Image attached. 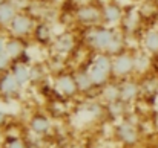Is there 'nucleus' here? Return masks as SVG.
<instances>
[{
  "mask_svg": "<svg viewBox=\"0 0 158 148\" xmlns=\"http://www.w3.org/2000/svg\"><path fill=\"white\" fill-rule=\"evenodd\" d=\"M34 128L37 130V131H45L46 128H48V124H46V121H37L35 124H34Z\"/></svg>",
  "mask_w": 158,
  "mask_h": 148,
  "instance_id": "f257e3e1",
  "label": "nucleus"
},
{
  "mask_svg": "<svg viewBox=\"0 0 158 148\" xmlns=\"http://www.w3.org/2000/svg\"><path fill=\"white\" fill-rule=\"evenodd\" d=\"M9 148H23V145H22L20 142H12V144L9 145Z\"/></svg>",
  "mask_w": 158,
  "mask_h": 148,
  "instance_id": "f03ea898",
  "label": "nucleus"
}]
</instances>
